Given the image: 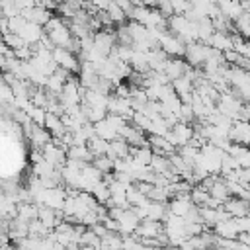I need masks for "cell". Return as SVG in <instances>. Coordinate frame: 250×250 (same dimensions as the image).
<instances>
[{"label":"cell","mask_w":250,"mask_h":250,"mask_svg":"<svg viewBox=\"0 0 250 250\" xmlns=\"http://www.w3.org/2000/svg\"><path fill=\"white\" fill-rule=\"evenodd\" d=\"M158 47L168 55V57H184V49H186V43L176 35L172 33L170 29L162 31L158 35Z\"/></svg>","instance_id":"obj_1"},{"label":"cell","mask_w":250,"mask_h":250,"mask_svg":"<svg viewBox=\"0 0 250 250\" xmlns=\"http://www.w3.org/2000/svg\"><path fill=\"white\" fill-rule=\"evenodd\" d=\"M115 45H117V39H115V29L113 27H102L100 31L94 33V49L102 57H107L113 51Z\"/></svg>","instance_id":"obj_2"},{"label":"cell","mask_w":250,"mask_h":250,"mask_svg":"<svg viewBox=\"0 0 250 250\" xmlns=\"http://www.w3.org/2000/svg\"><path fill=\"white\" fill-rule=\"evenodd\" d=\"M217 109H219L223 115L230 117V119H238V113H240V109H242V102L232 94V90H229V92H225V94L219 96V100H217Z\"/></svg>","instance_id":"obj_3"},{"label":"cell","mask_w":250,"mask_h":250,"mask_svg":"<svg viewBox=\"0 0 250 250\" xmlns=\"http://www.w3.org/2000/svg\"><path fill=\"white\" fill-rule=\"evenodd\" d=\"M209 45L201 43V41H191V43H186V49H184V57H186V62L191 64V66H201L203 61L207 59L209 55Z\"/></svg>","instance_id":"obj_4"},{"label":"cell","mask_w":250,"mask_h":250,"mask_svg":"<svg viewBox=\"0 0 250 250\" xmlns=\"http://www.w3.org/2000/svg\"><path fill=\"white\" fill-rule=\"evenodd\" d=\"M51 53H53V59H55V62L59 66L66 68L70 74H78V70H80V59L74 53H70L64 47H55Z\"/></svg>","instance_id":"obj_5"},{"label":"cell","mask_w":250,"mask_h":250,"mask_svg":"<svg viewBox=\"0 0 250 250\" xmlns=\"http://www.w3.org/2000/svg\"><path fill=\"white\" fill-rule=\"evenodd\" d=\"M107 113H115V115H121L125 121H131L133 117V107H131V102L129 98H119V96H107Z\"/></svg>","instance_id":"obj_6"},{"label":"cell","mask_w":250,"mask_h":250,"mask_svg":"<svg viewBox=\"0 0 250 250\" xmlns=\"http://www.w3.org/2000/svg\"><path fill=\"white\" fill-rule=\"evenodd\" d=\"M223 207H225V211H227L230 217H244V215H250V199H244V197L230 195L227 201H223Z\"/></svg>","instance_id":"obj_7"},{"label":"cell","mask_w":250,"mask_h":250,"mask_svg":"<svg viewBox=\"0 0 250 250\" xmlns=\"http://www.w3.org/2000/svg\"><path fill=\"white\" fill-rule=\"evenodd\" d=\"M191 64H188L184 59H180V57H168V61H166V64H164V68H162V72L166 74V78L172 82L174 78H180V76H184L186 72H188V68H189Z\"/></svg>","instance_id":"obj_8"},{"label":"cell","mask_w":250,"mask_h":250,"mask_svg":"<svg viewBox=\"0 0 250 250\" xmlns=\"http://www.w3.org/2000/svg\"><path fill=\"white\" fill-rule=\"evenodd\" d=\"M162 230H164L162 221H156V219H141V223H139L135 234H137L139 238H154V236H158Z\"/></svg>","instance_id":"obj_9"},{"label":"cell","mask_w":250,"mask_h":250,"mask_svg":"<svg viewBox=\"0 0 250 250\" xmlns=\"http://www.w3.org/2000/svg\"><path fill=\"white\" fill-rule=\"evenodd\" d=\"M27 21H31V23H37V25H45L47 21H49V18L53 16L51 14V10H47V8H41V6H37V4H33V6H29V8H23L21 12H20Z\"/></svg>","instance_id":"obj_10"},{"label":"cell","mask_w":250,"mask_h":250,"mask_svg":"<svg viewBox=\"0 0 250 250\" xmlns=\"http://www.w3.org/2000/svg\"><path fill=\"white\" fill-rule=\"evenodd\" d=\"M170 133L174 137L176 146H182L193 137V125L191 123H184V121H176L174 125H170Z\"/></svg>","instance_id":"obj_11"},{"label":"cell","mask_w":250,"mask_h":250,"mask_svg":"<svg viewBox=\"0 0 250 250\" xmlns=\"http://www.w3.org/2000/svg\"><path fill=\"white\" fill-rule=\"evenodd\" d=\"M27 139L31 141V148H43L47 143H51V133L43 127V125H37V123H33L31 125V131L27 133Z\"/></svg>","instance_id":"obj_12"},{"label":"cell","mask_w":250,"mask_h":250,"mask_svg":"<svg viewBox=\"0 0 250 250\" xmlns=\"http://www.w3.org/2000/svg\"><path fill=\"white\" fill-rule=\"evenodd\" d=\"M148 146L152 148V152L156 154H172L178 146H174L164 135H148Z\"/></svg>","instance_id":"obj_13"},{"label":"cell","mask_w":250,"mask_h":250,"mask_svg":"<svg viewBox=\"0 0 250 250\" xmlns=\"http://www.w3.org/2000/svg\"><path fill=\"white\" fill-rule=\"evenodd\" d=\"M18 33H20V35H21V39L29 45V43H37V41L43 37L45 29H43V25H37V23H31V21H27V20H25V23L21 25V29H20Z\"/></svg>","instance_id":"obj_14"},{"label":"cell","mask_w":250,"mask_h":250,"mask_svg":"<svg viewBox=\"0 0 250 250\" xmlns=\"http://www.w3.org/2000/svg\"><path fill=\"white\" fill-rule=\"evenodd\" d=\"M107 156L109 158H129V143L123 137H115L109 141V148H107Z\"/></svg>","instance_id":"obj_15"},{"label":"cell","mask_w":250,"mask_h":250,"mask_svg":"<svg viewBox=\"0 0 250 250\" xmlns=\"http://www.w3.org/2000/svg\"><path fill=\"white\" fill-rule=\"evenodd\" d=\"M66 158L88 164V162H92L94 156H92V152H90V148H88L86 145H70V146L66 148Z\"/></svg>","instance_id":"obj_16"},{"label":"cell","mask_w":250,"mask_h":250,"mask_svg":"<svg viewBox=\"0 0 250 250\" xmlns=\"http://www.w3.org/2000/svg\"><path fill=\"white\" fill-rule=\"evenodd\" d=\"M207 191H209V195H211V197L219 199L221 203H223V201H227V199L230 197L229 186H227V182H225V178H223V176H217V178H215V182L211 184V188H209Z\"/></svg>","instance_id":"obj_17"},{"label":"cell","mask_w":250,"mask_h":250,"mask_svg":"<svg viewBox=\"0 0 250 250\" xmlns=\"http://www.w3.org/2000/svg\"><path fill=\"white\" fill-rule=\"evenodd\" d=\"M37 209H39V205L35 201H20L18 209H16V217L29 223V221L37 219Z\"/></svg>","instance_id":"obj_18"},{"label":"cell","mask_w":250,"mask_h":250,"mask_svg":"<svg viewBox=\"0 0 250 250\" xmlns=\"http://www.w3.org/2000/svg\"><path fill=\"white\" fill-rule=\"evenodd\" d=\"M146 61H148V68L150 70H162L166 61H168V55L160 47H154V49L146 51Z\"/></svg>","instance_id":"obj_19"},{"label":"cell","mask_w":250,"mask_h":250,"mask_svg":"<svg viewBox=\"0 0 250 250\" xmlns=\"http://www.w3.org/2000/svg\"><path fill=\"white\" fill-rule=\"evenodd\" d=\"M209 45H211L213 49H219V51L232 49L230 33H229V31H213V35L209 37Z\"/></svg>","instance_id":"obj_20"},{"label":"cell","mask_w":250,"mask_h":250,"mask_svg":"<svg viewBox=\"0 0 250 250\" xmlns=\"http://www.w3.org/2000/svg\"><path fill=\"white\" fill-rule=\"evenodd\" d=\"M125 197H127V201H129V205L131 207H137V205H146L150 199H148V195L146 193H143L135 184H129L127 186V189H125Z\"/></svg>","instance_id":"obj_21"},{"label":"cell","mask_w":250,"mask_h":250,"mask_svg":"<svg viewBox=\"0 0 250 250\" xmlns=\"http://www.w3.org/2000/svg\"><path fill=\"white\" fill-rule=\"evenodd\" d=\"M94 133H96V135H100V137H102V139H105V141H111V139L119 137L117 129H115V127H113L105 117L94 123Z\"/></svg>","instance_id":"obj_22"},{"label":"cell","mask_w":250,"mask_h":250,"mask_svg":"<svg viewBox=\"0 0 250 250\" xmlns=\"http://www.w3.org/2000/svg\"><path fill=\"white\" fill-rule=\"evenodd\" d=\"M148 168H150L152 172H156V174H164V176H166V174L172 170V164H170V158H168L166 154H156V152H152V158H150Z\"/></svg>","instance_id":"obj_23"},{"label":"cell","mask_w":250,"mask_h":250,"mask_svg":"<svg viewBox=\"0 0 250 250\" xmlns=\"http://www.w3.org/2000/svg\"><path fill=\"white\" fill-rule=\"evenodd\" d=\"M86 146L90 148L92 156H100V154H107V148H109V141L102 139L100 135H92L86 143Z\"/></svg>","instance_id":"obj_24"},{"label":"cell","mask_w":250,"mask_h":250,"mask_svg":"<svg viewBox=\"0 0 250 250\" xmlns=\"http://www.w3.org/2000/svg\"><path fill=\"white\" fill-rule=\"evenodd\" d=\"M232 27L238 35H242L244 39H250V12L244 10L234 21H232Z\"/></svg>","instance_id":"obj_25"},{"label":"cell","mask_w":250,"mask_h":250,"mask_svg":"<svg viewBox=\"0 0 250 250\" xmlns=\"http://www.w3.org/2000/svg\"><path fill=\"white\" fill-rule=\"evenodd\" d=\"M199 217H201V223H203L207 229H213V227L219 223V217H217V207H207V205H201V207H199Z\"/></svg>","instance_id":"obj_26"},{"label":"cell","mask_w":250,"mask_h":250,"mask_svg":"<svg viewBox=\"0 0 250 250\" xmlns=\"http://www.w3.org/2000/svg\"><path fill=\"white\" fill-rule=\"evenodd\" d=\"M105 12H107L109 20L113 21V25L125 23V20H127V14H125V12L119 8V4H117L115 0H109V4H107V8H105Z\"/></svg>","instance_id":"obj_27"},{"label":"cell","mask_w":250,"mask_h":250,"mask_svg":"<svg viewBox=\"0 0 250 250\" xmlns=\"http://www.w3.org/2000/svg\"><path fill=\"white\" fill-rule=\"evenodd\" d=\"M189 197H191V203H193V205L201 207V205L207 203V199H209V191H207L201 184H195V186H191V189H189Z\"/></svg>","instance_id":"obj_28"},{"label":"cell","mask_w":250,"mask_h":250,"mask_svg":"<svg viewBox=\"0 0 250 250\" xmlns=\"http://www.w3.org/2000/svg\"><path fill=\"white\" fill-rule=\"evenodd\" d=\"M92 164L102 172V174H107V172H113V158H109L107 154H100V156H94L92 158Z\"/></svg>","instance_id":"obj_29"},{"label":"cell","mask_w":250,"mask_h":250,"mask_svg":"<svg viewBox=\"0 0 250 250\" xmlns=\"http://www.w3.org/2000/svg\"><path fill=\"white\" fill-rule=\"evenodd\" d=\"M100 236L92 230V229H86L82 234H80V246H86V248H100Z\"/></svg>","instance_id":"obj_30"},{"label":"cell","mask_w":250,"mask_h":250,"mask_svg":"<svg viewBox=\"0 0 250 250\" xmlns=\"http://www.w3.org/2000/svg\"><path fill=\"white\" fill-rule=\"evenodd\" d=\"M92 193H94V197H96L100 203H105V201L109 199V186H107L104 180H100L98 184H94Z\"/></svg>","instance_id":"obj_31"},{"label":"cell","mask_w":250,"mask_h":250,"mask_svg":"<svg viewBox=\"0 0 250 250\" xmlns=\"http://www.w3.org/2000/svg\"><path fill=\"white\" fill-rule=\"evenodd\" d=\"M4 43H6V47H10L12 51L18 49V47L27 45V43L21 39V35H20V33H14V31H6V33H4Z\"/></svg>","instance_id":"obj_32"},{"label":"cell","mask_w":250,"mask_h":250,"mask_svg":"<svg viewBox=\"0 0 250 250\" xmlns=\"http://www.w3.org/2000/svg\"><path fill=\"white\" fill-rule=\"evenodd\" d=\"M178 121H184V123H193L195 121V113H193L191 104H184L182 102L180 111H178Z\"/></svg>","instance_id":"obj_33"},{"label":"cell","mask_w":250,"mask_h":250,"mask_svg":"<svg viewBox=\"0 0 250 250\" xmlns=\"http://www.w3.org/2000/svg\"><path fill=\"white\" fill-rule=\"evenodd\" d=\"M27 115H29V119H31L33 123H37V125H43V123H45V115H47V109H45V107H37V105H31V107L27 109Z\"/></svg>","instance_id":"obj_34"},{"label":"cell","mask_w":250,"mask_h":250,"mask_svg":"<svg viewBox=\"0 0 250 250\" xmlns=\"http://www.w3.org/2000/svg\"><path fill=\"white\" fill-rule=\"evenodd\" d=\"M14 57L18 61H29L33 57V51H31V45H23V47H18L14 49Z\"/></svg>","instance_id":"obj_35"},{"label":"cell","mask_w":250,"mask_h":250,"mask_svg":"<svg viewBox=\"0 0 250 250\" xmlns=\"http://www.w3.org/2000/svg\"><path fill=\"white\" fill-rule=\"evenodd\" d=\"M172 2V8H174V14H186L193 4L191 0H170Z\"/></svg>","instance_id":"obj_36"},{"label":"cell","mask_w":250,"mask_h":250,"mask_svg":"<svg viewBox=\"0 0 250 250\" xmlns=\"http://www.w3.org/2000/svg\"><path fill=\"white\" fill-rule=\"evenodd\" d=\"M129 92H131V86L125 84V82H117L113 86V94L119 96V98H129Z\"/></svg>","instance_id":"obj_37"},{"label":"cell","mask_w":250,"mask_h":250,"mask_svg":"<svg viewBox=\"0 0 250 250\" xmlns=\"http://www.w3.org/2000/svg\"><path fill=\"white\" fill-rule=\"evenodd\" d=\"M35 4L37 6H41V8H47V10H57V6H59V0H35Z\"/></svg>","instance_id":"obj_38"}]
</instances>
